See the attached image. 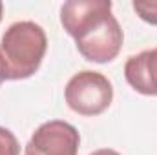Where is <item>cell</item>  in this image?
<instances>
[{
	"label": "cell",
	"mask_w": 157,
	"mask_h": 155,
	"mask_svg": "<svg viewBox=\"0 0 157 155\" xmlns=\"http://www.w3.org/2000/svg\"><path fill=\"white\" fill-rule=\"evenodd\" d=\"M60 24L75 39L78 53L97 64L117 59L124 35L110 0H70L60 7Z\"/></svg>",
	"instance_id": "obj_1"
},
{
	"label": "cell",
	"mask_w": 157,
	"mask_h": 155,
	"mask_svg": "<svg viewBox=\"0 0 157 155\" xmlns=\"http://www.w3.org/2000/svg\"><path fill=\"white\" fill-rule=\"evenodd\" d=\"M48 49L42 26L22 20L11 24L0 40V75L4 80H22L37 73Z\"/></svg>",
	"instance_id": "obj_2"
},
{
	"label": "cell",
	"mask_w": 157,
	"mask_h": 155,
	"mask_svg": "<svg viewBox=\"0 0 157 155\" xmlns=\"http://www.w3.org/2000/svg\"><path fill=\"white\" fill-rule=\"evenodd\" d=\"M64 99L70 110L84 117H95L106 112L113 100V86L99 71L84 70L68 80Z\"/></svg>",
	"instance_id": "obj_3"
},
{
	"label": "cell",
	"mask_w": 157,
	"mask_h": 155,
	"mask_svg": "<svg viewBox=\"0 0 157 155\" xmlns=\"http://www.w3.org/2000/svg\"><path fill=\"white\" fill-rule=\"evenodd\" d=\"M80 135L66 120H48L33 131L26 144V155H77Z\"/></svg>",
	"instance_id": "obj_4"
},
{
	"label": "cell",
	"mask_w": 157,
	"mask_h": 155,
	"mask_svg": "<svg viewBox=\"0 0 157 155\" xmlns=\"http://www.w3.org/2000/svg\"><path fill=\"white\" fill-rule=\"evenodd\" d=\"M126 82L143 95H157V47L133 55L124 64Z\"/></svg>",
	"instance_id": "obj_5"
},
{
	"label": "cell",
	"mask_w": 157,
	"mask_h": 155,
	"mask_svg": "<svg viewBox=\"0 0 157 155\" xmlns=\"http://www.w3.org/2000/svg\"><path fill=\"white\" fill-rule=\"evenodd\" d=\"M132 7L139 15V18L152 26H157V0H135Z\"/></svg>",
	"instance_id": "obj_6"
},
{
	"label": "cell",
	"mask_w": 157,
	"mask_h": 155,
	"mask_svg": "<svg viewBox=\"0 0 157 155\" xmlns=\"http://www.w3.org/2000/svg\"><path fill=\"white\" fill-rule=\"evenodd\" d=\"M0 155H20V144L15 133L0 126Z\"/></svg>",
	"instance_id": "obj_7"
},
{
	"label": "cell",
	"mask_w": 157,
	"mask_h": 155,
	"mask_svg": "<svg viewBox=\"0 0 157 155\" xmlns=\"http://www.w3.org/2000/svg\"><path fill=\"white\" fill-rule=\"evenodd\" d=\"M90 155H121L119 152H115V150H112V148H101V150H95L93 153Z\"/></svg>",
	"instance_id": "obj_8"
},
{
	"label": "cell",
	"mask_w": 157,
	"mask_h": 155,
	"mask_svg": "<svg viewBox=\"0 0 157 155\" xmlns=\"http://www.w3.org/2000/svg\"><path fill=\"white\" fill-rule=\"evenodd\" d=\"M2 11H4V4L0 2V20H2Z\"/></svg>",
	"instance_id": "obj_9"
},
{
	"label": "cell",
	"mask_w": 157,
	"mask_h": 155,
	"mask_svg": "<svg viewBox=\"0 0 157 155\" xmlns=\"http://www.w3.org/2000/svg\"><path fill=\"white\" fill-rule=\"evenodd\" d=\"M2 82H4V77H2V75H0V84H2Z\"/></svg>",
	"instance_id": "obj_10"
}]
</instances>
